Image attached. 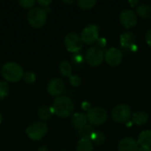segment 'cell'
Returning <instances> with one entry per match:
<instances>
[{
    "label": "cell",
    "instance_id": "obj_4",
    "mask_svg": "<svg viewBox=\"0 0 151 151\" xmlns=\"http://www.w3.org/2000/svg\"><path fill=\"white\" fill-rule=\"evenodd\" d=\"M132 110L129 105L121 104L115 106L111 111V118L117 123H127L132 118Z\"/></svg>",
    "mask_w": 151,
    "mask_h": 151
},
{
    "label": "cell",
    "instance_id": "obj_28",
    "mask_svg": "<svg viewBox=\"0 0 151 151\" xmlns=\"http://www.w3.org/2000/svg\"><path fill=\"white\" fill-rule=\"evenodd\" d=\"M70 83L73 87H78L82 83L81 78L78 75H72L70 77Z\"/></svg>",
    "mask_w": 151,
    "mask_h": 151
},
{
    "label": "cell",
    "instance_id": "obj_29",
    "mask_svg": "<svg viewBox=\"0 0 151 151\" xmlns=\"http://www.w3.org/2000/svg\"><path fill=\"white\" fill-rule=\"evenodd\" d=\"M145 41H146L147 44L151 47V28H150L147 31V33L145 35Z\"/></svg>",
    "mask_w": 151,
    "mask_h": 151
},
{
    "label": "cell",
    "instance_id": "obj_16",
    "mask_svg": "<svg viewBox=\"0 0 151 151\" xmlns=\"http://www.w3.org/2000/svg\"><path fill=\"white\" fill-rule=\"evenodd\" d=\"M77 132H78V136L80 137V140H89V141H91L94 134L96 133L92 125H88V124Z\"/></svg>",
    "mask_w": 151,
    "mask_h": 151
},
{
    "label": "cell",
    "instance_id": "obj_21",
    "mask_svg": "<svg viewBox=\"0 0 151 151\" xmlns=\"http://www.w3.org/2000/svg\"><path fill=\"white\" fill-rule=\"evenodd\" d=\"M94 144L89 140H80L76 146V151H93Z\"/></svg>",
    "mask_w": 151,
    "mask_h": 151
},
{
    "label": "cell",
    "instance_id": "obj_17",
    "mask_svg": "<svg viewBox=\"0 0 151 151\" xmlns=\"http://www.w3.org/2000/svg\"><path fill=\"white\" fill-rule=\"evenodd\" d=\"M136 13L142 19H149L151 17V4H141L136 6Z\"/></svg>",
    "mask_w": 151,
    "mask_h": 151
},
{
    "label": "cell",
    "instance_id": "obj_10",
    "mask_svg": "<svg viewBox=\"0 0 151 151\" xmlns=\"http://www.w3.org/2000/svg\"><path fill=\"white\" fill-rule=\"evenodd\" d=\"M104 60L111 66H118L123 60V53L116 48H110L104 53Z\"/></svg>",
    "mask_w": 151,
    "mask_h": 151
},
{
    "label": "cell",
    "instance_id": "obj_9",
    "mask_svg": "<svg viewBox=\"0 0 151 151\" xmlns=\"http://www.w3.org/2000/svg\"><path fill=\"white\" fill-rule=\"evenodd\" d=\"M81 41L86 44H92L99 38V30L96 25L90 24L87 26L81 34Z\"/></svg>",
    "mask_w": 151,
    "mask_h": 151
},
{
    "label": "cell",
    "instance_id": "obj_19",
    "mask_svg": "<svg viewBox=\"0 0 151 151\" xmlns=\"http://www.w3.org/2000/svg\"><path fill=\"white\" fill-rule=\"evenodd\" d=\"M149 119V115L144 111H137L133 113L132 120L137 126H144Z\"/></svg>",
    "mask_w": 151,
    "mask_h": 151
},
{
    "label": "cell",
    "instance_id": "obj_35",
    "mask_svg": "<svg viewBox=\"0 0 151 151\" xmlns=\"http://www.w3.org/2000/svg\"><path fill=\"white\" fill-rule=\"evenodd\" d=\"M2 120H3V117H2V115H1V113H0V124L2 123Z\"/></svg>",
    "mask_w": 151,
    "mask_h": 151
},
{
    "label": "cell",
    "instance_id": "obj_7",
    "mask_svg": "<svg viewBox=\"0 0 151 151\" xmlns=\"http://www.w3.org/2000/svg\"><path fill=\"white\" fill-rule=\"evenodd\" d=\"M104 59V54L101 48L97 46L90 47L86 52V60L91 66L100 65Z\"/></svg>",
    "mask_w": 151,
    "mask_h": 151
},
{
    "label": "cell",
    "instance_id": "obj_6",
    "mask_svg": "<svg viewBox=\"0 0 151 151\" xmlns=\"http://www.w3.org/2000/svg\"><path fill=\"white\" fill-rule=\"evenodd\" d=\"M48 132V127L46 123L42 121H36L32 123L27 128V136L33 141H39L42 139Z\"/></svg>",
    "mask_w": 151,
    "mask_h": 151
},
{
    "label": "cell",
    "instance_id": "obj_2",
    "mask_svg": "<svg viewBox=\"0 0 151 151\" xmlns=\"http://www.w3.org/2000/svg\"><path fill=\"white\" fill-rule=\"evenodd\" d=\"M2 76L8 81L16 82L23 78L24 72L22 67L16 62L11 61L5 63L1 69Z\"/></svg>",
    "mask_w": 151,
    "mask_h": 151
},
{
    "label": "cell",
    "instance_id": "obj_20",
    "mask_svg": "<svg viewBox=\"0 0 151 151\" xmlns=\"http://www.w3.org/2000/svg\"><path fill=\"white\" fill-rule=\"evenodd\" d=\"M52 114H53V111H52L51 107H49L46 105L41 106L37 111V115H38L39 119L41 120H44V121L49 120L51 118Z\"/></svg>",
    "mask_w": 151,
    "mask_h": 151
},
{
    "label": "cell",
    "instance_id": "obj_22",
    "mask_svg": "<svg viewBox=\"0 0 151 151\" xmlns=\"http://www.w3.org/2000/svg\"><path fill=\"white\" fill-rule=\"evenodd\" d=\"M59 71L63 76L70 78L72 76V65H71V64L66 60L62 61L59 64Z\"/></svg>",
    "mask_w": 151,
    "mask_h": 151
},
{
    "label": "cell",
    "instance_id": "obj_14",
    "mask_svg": "<svg viewBox=\"0 0 151 151\" xmlns=\"http://www.w3.org/2000/svg\"><path fill=\"white\" fill-rule=\"evenodd\" d=\"M87 122H88L87 116L84 113H80V112L74 113L71 119V124H72L73 127L77 131H79L81 128H82L84 126H86Z\"/></svg>",
    "mask_w": 151,
    "mask_h": 151
},
{
    "label": "cell",
    "instance_id": "obj_24",
    "mask_svg": "<svg viewBox=\"0 0 151 151\" xmlns=\"http://www.w3.org/2000/svg\"><path fill=\"white\" fill-rule=\"evenodd\" d=\"M77 4L80 8L83 10H89V9H92L96 4V0H79Z\"/></svg>",
    "mask_w": 151,
    "mask_h": 151
},
{
    "label": "cell",
    "instance_id": "obj_30",
    "mask_svg": "<svg viewBox=\"0 0 151 151\" xmlns=\"http://www.w3.org/2000/svg\"><path fill=\"white\" fill-rule=\"evenodd\" d=\"M51 2L52 1H50V0H47V1H44V0H39L38 1V4H40V5H42V7H44V9H46L48 6H49V4H51Z\"/></svg>",
    "mask_w": 151,
    "mask_h": 151
},
{
    "label": "cell",
    "instance_id": "obj_5",
    "mask_svg": "<svg viewBox=\"0 0 151 151\" xmlns=\"http://www.w3.org/2000/svg\"><path fill=\"white\" fill-rule=\"evenodd\" d=\"M88 121L93 126H100L106 122L108 119V112L102 107H93L87 111Z\"/></svg>",
    "mask_w": 151,
    "mask_h": 151
},
{
    "label": "cell",
    "instance_id": "obj_32",
    "mask_svg": "<svg viewBox=\"0 0 151 151\" xmlns=\"http://www.w3.org/2000/svg\"><path fill=\"white\" fill-rule=\"evenodd\" d=\"M137 151H151V148H149V147H139Z\"/></svg>",
    "mask_w": 151,
    "mask_h": 151
},
{
    "label": "cell",
    "instance_id": "obj_23",
    "mask_svg": "<svg viewBox=\"0 0 151 151\" xmlns=\"http://www.w3.org/2000/svg\"><path fill=\"white\" fill-rule=\"evenodd\" d=\"M106 141V137L104 135V133L102 132H96L91 139V142L93 144L96 145V146H101L103 145Z\"/></svg>",
    "mask_w": 151,
    "mask_h": 151
},
{
    "label": "cell",
    "instance_id": "obj_13",
    "mask_svg": "<svg viewBox=\"0 0 151 151\" xmlns=\"http://www.w3.org/2000/svg\"><path fill=\"white\" fill-rule=\"evenodd\" d=\"M138 149V142L132 137H125L118 144V151H137Z\"/></svg>",
    "mask_w": 151,
    "mask_h": 151
},
{
    "label": "cell",
    "instance_id": "obj_8",
    "mask_svg": "<svg viewBox=\"0 0 151 151\" xmlns=\"http://www.w3.org/2000/svg\"><path fill=\"white\" fill-rule=\"evenodd\" d=\"M64 42L66 50L70 52H78L83 47V42L81 41V36L73 32L68 33L65 36Z\"/></svg>",
    "mask_w": 151,
    "mask_h": 151
},
{
    "label": "cell",
    "instance_id": "obj_18",
    "mask_svg": "<svg viewBox=\"0 0 151 151\" xmlns=\"http://www.w3.org/2000/svg\"><path fill=\"white\" fill-rule=\"evenodd\" d=\"M137 142L141 147L151 148V130H145L142 132L138 137Z\"/></svg>",
    "mask_w": 151,
    "mask_h": 151
},
{
    "label": "cell",
    "instance_id": "obj_33",
    "mask_svg": "<svg viewBox=\"0 0 151 151\" xmlns=\"http://www.w3.org/2000/svg\"><path fill=\"white\" fill-rule=\"evenodd\" d=\"M38 151H49V149H48L47 147L42 146V147H40V148H39Z\"/></svg>",
    "mask_w": 151,
    "mask_h": 151
},
{
    "label": "cell",
    "instance_id": "obj_1",
    "mask_svg": "<svg viewBox=\"0 0 151 151\" xmlns=\"http://www.w3.org/2000/svg\"><path fill=\"white\" fill-rule=\"evenodd\" d=\"M53 111V114L60 118H68L73 114L74 111V104L67 96H58L57 97L50 106Z\"/></svg>",
    "mask_w": 151,
    "mask_h": 151
},
{
    "label": "cell",
    "instance_id": "obj_11",
    "mask_svg": "<svg viewBox=\"0 0 151 151\" xmlns=\"http://www.w3.org/2000/svg\"><path fill=\"white\" fill-rule=\"evenodd\" d=\"M65 88V82L60 78H52L47 84V92L52 96H60Z\"/></svg>",
    "mask_w": 151,
    "mask_h": 151
},
{
    "label": "cell",
    "instance_id": "obj_31",
    "mask_svg": "<svg viewBox=\"0 0 151 151\" xmlns=\"http://www.w3.org/2000/svg\"><path fill=\"white\" fill-rule=\"evenodd\" d=\"M73 60L75 63H79V62L81 61V56H80V55H78V56H73Z\"/></svg>",
    "mask_w": 151,
    "mask_h": 151
},
{
    "label": "cell",
    "instance_id": "obj_3",
    "mask_svg": "<svg viewBox=\"0 0 151 151\" xmlns=\"http://www.w3.org/2000/svg\"><path fill=\"white\" fill-rule=\"evenodd\" d=\"M47 20V10L42 7H34L27 13V21L31 27L40 28Z\"/></svg>",
    "mask_w": 151,
    "mask_h": 151
},
{
    "label": "cell",
    "instance_id": "obj_12",
    "mask_svg": "<svg viewBox=\"0 0 151 151\" xmlns=\"http://www.w3.org/2000/svg\"><path fill=\"white\" fill-rule=\"evenodd\" d=\"M119 20L123 27H125L126 28H131L137 24V14L132 10L126 9L120 12Z\"/></svg>",
    "mask_w": 151,
    "mask_h": 151
},
{
    "label": "cell",
    "instance_id": "obj_26",
    "mask_svg": "<svg viewBox=\"0 0 151 151\" xmlns=\"http://www.w3.org/2000/svg\"><path fill=\"white\" fill-rule=\"evenodd\" d=\"M23 80H24V81L26 82V83H28V84H32V83H34L35 81V74L33 73V72H27V73H24V75H23V78H22Z\"/></svg>",
    "mask_w": 151,
    "mask_h": 151
},
{
    "label": "cell",
    "instance_id": "obj_27",
    "mask_svg": "<svg viewBox=\"0 0 151 151\" xmlns=\"http://www.w3.org/2000/svg\"><path fill=\"white\" fill-rule=\"evenodd\" d=\"M19 4L21 5L25 9H27V8L33 9L35 4V0H19Z\"/></svg>",
    "mask_w": 151,
    "mask_h": 151
},
{
    "label": "cell",
    "instance_id": "obj_34",
    "mask_svg": "<svg viewBox=\"0 0 151 151\" xmlns=\"http://www.w3.org/2000/svg\"><path fill=\"white\" fill-rule=\"evenodd\" d=\"M64 3H65V4H73V1H71V2H67V1H64Z\"/></svg>",
    "mask_w": 151,
    "mask_h": 151
},
{
    "label": "cell",
    "instance_id": "obj_25",
    "mask_svg": "<svg viewBox=\"0 0 151 151\" xmlns=\"http://www.w3.org/2000/svg\"><path fill=\"white\" fill-rule=\"evenodd\" d=\"M10 88L6 82L0 81V100L4 99L9 94Z\"/></svg>",
    "mask_w": 151,
    "mask_h": 151
},
{
    "label": "cell",
    "instance_id": "obj_15",
    "mask_svg": "<svg viewBox=\"0 0 151 151\" xmlns=\"http://www.w3.org/2000/svg\"><path fill=\"white\" fill-rule=\"evenodd\" d=\"M135 35L133 32L127 31L124 32L120 35V44L124 48L131 49L134 45H135Z\"/></svg>",
    "mask_w": 151,
    "mask_h": 151
}]
</instances>
